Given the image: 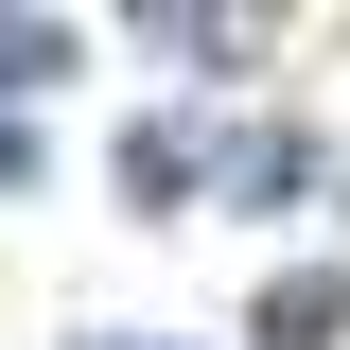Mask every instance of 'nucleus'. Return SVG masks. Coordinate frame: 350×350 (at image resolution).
<instances>
[{"mask_svg": "<svg viewBox=\"0 0 350 350\" xmlns=\"http://www.w3.org/2000/svg\"><path fill=\"white\" fill-rule=\"evenodd\" d=\"M70 70V36H53V18H0V88H53Z\"/></svg>", "mask_w": 350, "mask_h": 350, "instance_id": "nucleus-2", "label": "nucleus"}, {"mask_svg": "<svg viewBox=\"0 0 350 350\" xmlns=\"http://www.w3.org/2000/svg\"><path fill=\"white\" fill-rule=\"evenodd\" d=\"M350 333V280H280V298H262V350H333Z\"/></svg>", "mask_w": 350, "mask_h": 350, "instance_id": "nucleus-1", "label": "nucleus"}, {"mask_svg": "<svg viewBox=\"0 0 350 350\" xmlns=\"http://www.w3.org/2000/svg\"><path fill=\"white\" fill-rule=\"evenodd\" d=\"M123 18H140L158 53H228V36H211V0H123Z\"/></svg>", "mask_w": 350, "mask_h": 350, "instance_id": "nucleus-3", "label": "nucleus"}]
</instances>
